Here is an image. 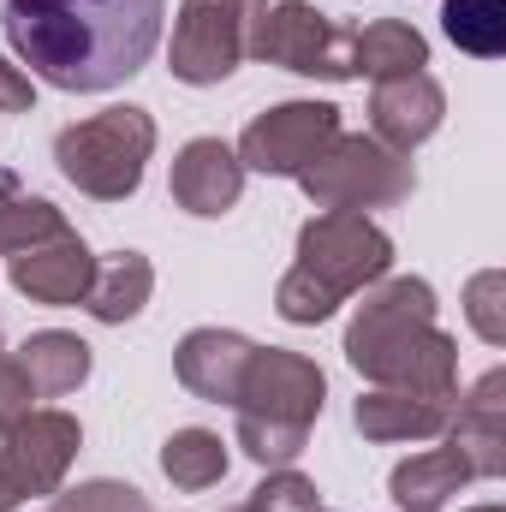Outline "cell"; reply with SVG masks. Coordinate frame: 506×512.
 I'll use <instances>...</instances> for the list:
<instances>
[{
    "instance_id": "obj_12",
    "label": "cell",
    "mask_w": 506,
    "mask_h": 512,
    "mask_svg": "<svg viewBox=\"0 0 506 512\" xmlns=\"http://www.w3.org/2000/svg\"><path fill=\"white\" fill-rule=\"evenodd\" d=\"M173 203L197 221H221L227 209H239L245 197V167L233 155V143L221 137H191L179 155H173V179H167Z\"/></svg>"
},
{
    "instance_id": "obj_1",
    "label": "cell",
    "mask_w": 506,
    "mask_h": 512,
    "mask_svg": "<svg viewBox=\"0 0 506 512\" xmlns=\"http://www.w3.org/2000/svg\"><path fill=\"white\" fill-rule=\"evenodd\" d=\"M167 0H0V30L30 78L102 96L137 78L161 42Z\"/></svg>"
},
{
    "instance_id": "obj_16",
    "label": "cell",
    "mask_w": 506,
    "mask_h": 512,
    "mask_svg": "<svg viewBox=\"0 0 506 512\" xmlns=\"http://www.w3.org/2000/svg\"><path fill=\"white\" fill-rule=\"evenodd\" d=\"M251 352L256 346L245 334H233V328H191V334L173 346V376H179L185 393H197V399H209V405H233Z\"/></svg>"
},
{
    "instance_id": "obj_25",
    "label": "cell",
    "mask_w": 506,
    "mask_h": 512,
    "mask_svg": "<svg viewBox=\"0 0 506 512\" xmlns=\"http://www.w3.org/2000/svg\"><path fill=\"white\" fill-rule=\"evenodd\" d=\"M245 507L251 512H322V501H316V483L286 465V471H268V477L256 483Z\"/></svg>"
},
{
    "instance_id": "obj_13",
    "label": "cell",
    "mask_w": 506,
    "mask_h": 512,
    "mask_svg": "<svg viewBox=\"0 0 506 512\" xmlns=\"http://www.w3.org/2000/svg\"><path fill=\"white\" fill-rule=\"evenodd\" d=\"M447 120V90L429 72H405V78H381L370 90V137L411 155L417 143H429Z\"/></svg>"
},
{
    "instance_id": "obj_9",
    "label": "cell",
    "mask_w": 506,
    "mask_h": 512,
    "mask_svg": "<svg viewBox=\"0 0 506 512\" xmlns=\"http://www.w3.org/2000/svg\"><path fill=\"white\" fill-rule=\"evenodd\" d=\"M245 60V0H179L167 66L179 84L209 90L227 84Z\"/></svg>"
},
{
    "instance_id": "obj_29",
    "label": "cell",
    "mask_w": 506,
    "mask_h": 512,
    "mask_svg": "<svg viewBox=\"0 0 506 512\" xmlns=\"http://www.w3.org/2000/svg\"><path fill=\"white\" fill-rule=\"evenodd\" d=\"M18 501H24V495H18V489L6 483V471H0V512H18Z\"/></svg>"
},
{
    "instance_id": "obj_20",
    "label": "cell",
    "mask_w": 506,
    "mask_h": 512,
    "mask_svg": "<svg viewBox=\"0 0 506 512\" xmlns=\"http://www.w3.org/2000/svg\"><path fill=\"white\" fill-rule=\"evenodd\" d=\"M352 54H358V72L376 78V84L429 66V42H423V30L405 24V18H376V24H364L358 42H352Z\"/></svg>"
},
{
    "instance_id": "obj_30",
    "label": "cell",
    "mask_w": 506,
    "mask_h": 512,
    "mask_svg": "<svg viewBox=\"0 0 506 512\" xmlns=\"http://www.w3.org/2000/svg\"><path fill=\"white\" fill-rule=\"evenodd\" d=\"M465 512H506V507H495V501H489V507H465Z\"/></svg>"
},
{
    "instance_id": "obj_19",
    "label": "cell",
    "mask_w": 506,
    "mask_h": 512,
    "mask_svg": "<svg viewBox=\"0 0 506 512\" xmlns=\"http://www.w3.org/2000/svg\"><path fill=\"white\" fill-rule=\"evenodd\" d=\"M149 292H155V262L143 251H114V256L96 262V280H90L84 310H90L96 322L120 328V322H131V316L149 304Z\"/></svg>"
},
{
    "instance_id": "obj_18",
    "label": "cell",
    "mask_w": 506,
    "mask_h": 512,
    "mask_svg": "<svg viewBox=\"0 0 506 512\" xmlns=\"http://www.w3.org/2000/svg\"><path fill=\"white\" fill-rule=\"evenodd\" d=\"M465 483H477L471 465H465L453 447H429V453H411L405 465H393L387 495H393L399 512H441Z\"/></svg>"
},
{
    "instance_id": "obj_17",
    "label": "cell",
    "mask_w": 506,
    "mask_h": 512,
    "mask_svg": "<svg viewBox=\"0 0 506 512\" xmlns=\"http://www.w3.org/2000/svg\"><path fill=\"white\" fill-rule=\"evenodd\" d=\"M18 370H24V382L36 399H60V393H78V387L90 382V346L78 340V334H66V328H42V334H30L18 352Z\"/></svg>"
},
{
    "instance_id": "obj_27",
    "label": "cell",
    "mask_w": 506,
    "mask_h": 512,
    "mask_svg": "<svg viewBox=\"0 0 506 512\" xmlns=\"http://www.w3.org/2000/svg\"><path fill=\"white\" fill-rule=\"evenodd\" d=\"M30 382H24V370H18V358L6 352V340H0V429H12L24 411H30Z\"/></svg>"
},
{
    "instance_id": "obj_3",
    "label": "cell",
    "mask_w": 506,
    "mask_h": 512,
    "mask_svg": "<svg viewBox=\"0 0 506 512\" xmlns=\"http://www.w3.org/2000/svg\"><path fill=\"white\" fill-rule=\"evenodd\" d=\"M387 274H393V239L376 221L352 215V209H322V215H310L298 227V262L280 274L274 310L292 328H316L346 298L370 292Z\"/></svg>"
},
{
    "instance_id": "obj_28",
    "label": "cell",
    "mask_w": 506,
    "mask_h": 512,
    "mask_svg": "<svg viewBox=\"0 0 506 512\" xmlns=\"http://www.w3.org/2000/svg\"><path fill=\"white\" fill-rule=\"evenodd\" d=\"M36 108V78L0 54V114H30Z\"/></svg>"
},
{
    "instance_id": "obj_15",
    "label": "cell",
    "mask_w": 506,
    "mask_h": 512,
    "mask_svg": "<svg viewBox=\"0 0 506 512\" xmlns=\"http://www.w3.org/2000/svg\"><path fill=\"white\" fill-rule=\"evenodd\" d=\"M447 447L471 465V477L495 483L506 471V370H489L447 423Z\"/></svg>"
},
{
    "instance_id": "obj_10",
    "label": "cell",
    "mask_w": 506,
    "mask_h": 512,
    "mask_svg": "<svg viewBox=\"0 0 506 512\" xmlns=\"http://www.w3.org/2000/svg\"><path fill=\"white\" fill-rule=\"evenodd\" d=\"M78 447H84V429L72 411H24L12 429H0V471L24 501L60 495Z\"/></svg>"
},
{
    "instance_id": "obj_2",
    "label": "cell",
    "mask_w": 506,
    "mask_h": 512,
    "mask_svg": "<svg viewBox=\"0 0 506 512\" xmlns=\"http://www.w3.org/2000/svg\"><path fill=\"white\" fill-rule=\"evenodd\" d=\"M346 364L370 387L459 393V340L435 322V286L387 274L346 322Z\"/></svg>"
},
{
    "instance_id": "obj_14",
    "label": "cell",
    "mask_w": 506,
    "mask_h": 512,
    "mask_svg": "<svg viewBox=\"0 0 506 512\" xmlns=\"http://www.w3.org/2000/svg\"><path fill=\"white\" fill-rule=\"evenodd\" d=\"M459 411V393H411V387H370L352 405L364 441H441Z\"/></svg>"
},
{
    "instance_id": "obj_23",
    "label": "cell",
    "mask_w": 506,
    "mask_h": 512,
    "mask_svg": "<svg viewBox=\"0 0 506 512\" xmlns=\"http://www.w3.org/2000/svg\"><path fill=\"white\" fill-rule=\"evenodd\" d=\"M441 30L459 54L501 60L506 54V0H441Z\"/></svg>"
},
{
    "instance_id": "obj_5",
    "label": "cell",
    "mask_w": 506,
    "mask_h": 512,
    "mask_svg": "<svg viewBox=\"0 0 506 512\" xmlns=\"http://www.w3.org/2000/svg\"><path fill=\"white\" fill-rule=\"evenodd\" d=\"M155 155V120L149 108H102L54 137V167L66 185H78L96 203H126L143 185V167Z\"/></svg>"
},
{
    "instance_id": "obj_22",
    "label": "cell",
    "mask_w": 506,
    "mask_h": 512,
    "mask_svg": "<svg viewBox=\"0 0 506 512\" xmlns=\"http://www.w3.org/2000/svg\"><path fill=\"white\" fill-rule=\"evenodd\" d=\"M54 233H66V215H60L48 197L18 191L12 173H0V256L30 251V245H42V239H54Z\"/></svg>"
},
{
    "instance_id": "obj_31",
    "label": "cell",
    "mask_w": 506,
    "mask_h": 512,
    "mask_svg": "<svg viewBox=\"0 0 506 512\" xmlns=\"http://www.w3.org/2000/svg\"><path fill=\"white\" fill-rule=\"evenodd\" d=\"M233 512H251V507H245V501H239V507H233Z\"/></svg>"
},
{
    "instance_id": "obj_8",
    "label": "cell",
    "mask_w": 506,
    "mask_h": 512,
    "mask_svg": "<svg viewBox=\"0 0 506 512\" xmlns=\"http://www.w3.org/2000/svg\"><path fill=\"white\" fill-rule=\"evenodd\" d=\"M340 137V108L334 102H274L262 108L245 137H239V167L262 179H298L328 143Z\"/></svg>"
},
{
    "instance_id": "obj_6",
    "label": "cell",
    "mask_w": 506,
    "mask_h": 512,
    "mask_svg": "<svg viewBox=\"0 0 506 512\" xmlns=\"http://www.w3.org/2000/svg\"><path fill=\"white\" fill-rule=\"evenodd\" d=\"M352 42H358V30L316 12L310 0H245V54L262 66L346 84V78H358Z\"/></svg>"
},
{
    "instance_id": "obj_21",
    "label": "cell",
    "mask_w": 506,
    "mask_h": 512,
    "mask_svg": "<svg viewBox=\"0 0 506 512\" xmlns=\"http://www.w3.org/2000/svg\"><path fill=\"white\" fill-rule=\"evenodd\" d=\"M227 441L215 435V429H173L167 441H161V477L173 483V489H185V495H203V489H215L221 477H227Z\"/></svg>"
},
{
    "instance_id": "obj_26",
    "label": "cell",
    "mask_w": 506,
    "mask_h": 512,
    "mask_svg": "<svg viewBox=\"0 0 506 512\" xmlns=\"http://www.w3.org/2000/svg\"><path fill=\"white\" fill-rule=\"evenodd\" d=\"M501 274H495V268H489V274H477V280H471V292H465V316H471V328H477V334H483V340H489V346H501L506 340V322H501Z\"/></svg>"
},
{
    "instance_id": "obj_24",
    "label": "cell",
    "mask_w": 506,
    "mask_h": 512,
    "mask_svg": "<svg viewBox=\"0 0 506 512\" xmlns=\"http://www.w3.org/2000/svg\"><path fill=\"white\" fill-rule=\"evenodd\" d=\"M48 501H54V512H149L143 489H131V483H114V477H96V483L60 489V495H48Z\"/></svg>"
},
{
    "instance_id": "obj_4",
    "label": "cell",
    "mask_w": 506,
    "mask_h": 512,
    "mask_svg": "<svg viewBox=\"0 0 506 512\" xmlns=\"http://www.w3.org/2000/svg\"><path fill=\"white\" fill-rule=\"evenodd\" d=\"M328 405V376L316 370V358L286 352V346H256L239 382V453L262 471H286L298 465V453L310 447V429Z\"/></svg>"
},
{
    "instance_id": "obj_7",
    "label": "cell",
    "mask_w": 506,
    "mask_h": 512,
    "mask_svg": "<svg viewBox=\"0 0 506 512\" xmlns=\"http://www.w3.org/2000/svg\"><path fill=\"white\" fill-rule=\"evenodd\" d=\"M304 197L316 209H352V215H370V209H399L411 191H417V167L411 155L376 143L370 131H340L304 173H298Z\"/></svg>"
},
{
    "instance_id": "obj_11",
    "label": "cell",
    "mask_w": 506,
    "mask_h": 512,
    "mask_svg": "<svg viewBox=\"0 0 506 512\" xmlns=\"http://www.w3.org/2000/svg\"><path fill=\"white\" fill-rule=\"evenodd\" d=\"M6 274H12V292L30 298V304H48V310H66V304H84L90 298V280H96V256L90 245L66 227L30 251L6 256Z\"/></svg>"
}]
</instances>
